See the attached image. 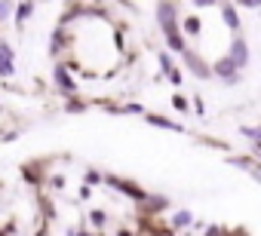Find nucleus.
<instances>
[{
	"instance_id": "1",
	"label": "nucleus",
	"mask_w": 261,
	"mask_h": 236,
	"mask_svg": "<svg viewBox=\"0 0 261 236\" xmlns=\"http://www.w3.org/2000/svg\"><path fill=\"white\" fill-rule=\"evenodd\" d=\"M157 25L160 31L166 34V46L172 52H188V43H185V34H181V22H178V7L175 4H157Z\"/></svg>"
},
{
	"instance_id": "2",
	"label": "nucleus",
	"mask_w": 261,
	"mask_h": 236,
	"mask_svg": "<svg viewBox=\"0 0 261 236\" xmlns=\"http://www.w3.org/2000/svg\"><path fill=\"white\" fill-rule=\"evenodd\" d=\"M105 184H108V187H114L117 193L129 196V199H133V202H139V205L148 199V190H145L139 181H129V178H120V175H105Z\"/></svg>"
},
{
	"instance_id": "3",
	"label": "nucleus",
	"mask_w": 261,
	"mask_h": 236,
	"mask_svg": "<svg viewBox=\"0 0 261 236\" xmlns=\"http://www.w3.org/2000/svg\"><path fill=\"white\" fill-rule=\"evenodd\" d=\"M53 83H56V92L65 95V98H74L77 95V83L71 77V71L65 68V62H56L53 65Z\"/></svg>"
},
{
	"instance_id": "4",
	"label": "nucleus",
	"mask_w": 261,
	"mask_h": 236,
	"mask_svg": "<svg viewBox=\"0 0 261 236\" xmlns=\"http://www.w3.org/2000/svg\"><path fill=\"white\" fill-rule=\"evenodd\" d=\"M212 77H218L224 86H237L240 83V71H237V65L227 55H221V58L212 62Z\"/></svg>"
},
{
	"instance_id": "5",
	"label": "nucleus",
	"mask_w": 261,
	"mask_h": 236,
	"mask_svg": "<svg viewBox=\"0 0 261 236\" xmlns=\"http://www.w3.org/2000/svg\"><path fill=\"white\" fill-rule=\"evenodd\" d=\"M181 58H185V68H188V71H191L197 80H212V65H209L206 58H200L194 49H188Z\"/></svg>"
},
{
	"instance_id": "6",
	"label": "nucleus",
	"mask_w": 261,
	"mask_h": 236,
	"mask_svg": "<svg viewBox=\"0 0 261 236\" xmlns=\"http://www.w3.org/2000/svg\"><path fill=\"white\" fill-rule=\"evenodd\" d=\"M227 58L237 65V71H243L246 65H249V43L237 34L233 40H230V49H227Z\"/></svg>"
},
{
	"instance_id": "7",
	"label": "nucleus",
	"mask_w": 261,
	"mask_h": 236,
	"mask_svg": "<svg viewBox=\"0 0 261 236\" xmlns=\"http://www.w3.org/2000/svg\"><path fill=\"white\" fill-rule=\"evenodd\" d=\"M163 209H169V196H163V193H148V199L142 202V215L145 218H154Z\"/></svg>"
},
{
	"instance_id": "8",
	"label": "nucleus",
	"mask_w": 261,
	"mask_h": 236,
	"mask_svg": "<svg viewBox=\"0 0 261 236\" xmlns=\"http://www.w3.org/2000/svg\"><path fill=\"white\" fill-rule=\"evenodd\" d=\"M145 120L151 123V126H157V129H166V132H185V126L181 123H175V120H169V116H160V113H145Z\"/></svg>"
},
{
	"instance_id": "9",
	"label": "nucleus",
	"mask_w": 261,
	"mask_h": 236,
	"mask_svg": "<svg viewBox=\"0 0 261 236\" xmlns=\"http://www.w3.org/2000/svg\"><path fill=\"white\" fill-rule=\"evenodd\" d=\"M221 19H224V25L233 31V37L240 34V13H237V7L233 4H224L221 7Z\"/></svg>"
},
{
	"instance_id": "10",
	"label": "nucleus",
	"mask_w": 261,
	"mask_h": 236,
	"mask_svg": "<svg viewBox=\"0 0 261 236\" xmlns=\"http://www.w3.org/2000/svg\"><path fill=\"white\" fill-rule=\"evenodd\" d=\"M65 43H68V34H65V28L59 25V28L53 31V37H49V55H53V58H59V55H62V49H65Z\"/></svg>"
},
{
	"instance_id": "11",
	"label": "nucleus",
	"mask_w": 261,
	"mask_h": 236,
	"mask_svg": "<svg viewBox=\"0 0 261 236\" xmlns=\"http://www.w3.org/2000/svg\"><path fill=\"white\" fill-rule=\"evenodd\" d=\"M227 163H230V166H237V169H246V172L258 169V160H255V157H243V154H230V157H227Z\"/></svg>"
},
{
	"instance_id": "12",
	"label": "nucleus",
	"mask_w": 261,
	"mask_h": 236,
	"mask_svg": "<svg viewBox=\"0 0 261 236\" xmlns=\"http://www.w3.org/2000/svg\"><path fill=\"white\" fill-rule=\"evenodd\" d=\"M194 224V212H188V209H178L175 215H172V230L178 233V230H185V227H191Z\"/></svg>"
},
{
	"instance_id": "13",
	"label": "nucleus",
	"mask_w": 261,
	"mask_h": 236,
	"mask_svg": "<svg viewBox=\"0 0 261 236\" xmlns=\"http://www.w3.org/2000/svg\"><path fill=\"white\" fill-rule=\"evenodd\" d=\"M34 10H37V7L31 4V0H28V4H16V10H13V13H16V25H25V22L34 16Z\"/></svg>"
},
{
	"instance_id": "14",
	"label": "nucleus",
	"mask_w": 261,
	"mask_h": 236,
	"mask_svg": "<svg viewBox=\"0 0 261 236\" xmlns=\"http://www.w3.org/2000/svg\"><path fill=\"white\" fill-rule=\"evenodd\" d=\"M203 31V22L197 19V16H185L181 19V34H191V37H197Z\"/></svg>"
},
{
	"instance_id": "15",
	"label": "nucleus",
	"mask_w": 261,
	"mask_h": 236,
	"mask_svg": "<svg viewBox=\"0 0 261 236\" xmlns=\"http://www.w3.org/2000/svg\"><path fill=\"white\" fill-rule=\"evenodd\" d=\"M83 110H89V101L86 98H80V95L65 98V113H83Z\"/></svg>"
},
{
	"instance_id": "16",
	"label": "nucleus",
	"mask_w": 261,
	"mask_h": 236,
	"mask_svg": "<svg viewBox=\"0 0 261 236\" xmlns=\"http://www.w3.org/2000/svg\"><path fill=\"white\" fill-rule=\"evenodd\" d=\"M157 62H160V74H163V77H169V74L175 71V62H172V55H169V52H160V55H157Z\"/></svg>"
},
{
	"instance_id": "17",
	"label": "nucleus",
	"mask_w": 261,
	"mask_h": 236,
	"mask_svg": "<svg viewBox=\"0 0 261 236\" xmlns=\"http://www.w3.org/2000/svg\"><path fill=\"white\" fill-rule=\"evenodd\" d=\"M83 184H86V187H95V184H105V175H101L98 169H86V172H83Z\"/></svg>"
},
{
	"instance_id": "18",
	"label": "nucleus",
	"mask_w": 261,
	"mask_h": 236,
	"mask_svg": "<svg viewBox=\"0 0 261 236\" xmlns=\"http://www.w3.org/2000/svg\"><path fill=\"white\" fill-rule=\"evenodd\" d=\"M89 221H92V227H95V230H101V227L108 224V215H105V209H92V212H89Z\"/></svg>"
},
{
	"instance_id": "19",
	"label": "nucleus",
	"mask_w": 261,
	"mask_h": 236,
	"mask_svg": "<svg viewBox=\"0 0 261 236\" xmlns=\"http://www.w3.org/2000/svg\"><path fill=\"white\" fill-rule=\"evenodd\" d=\"M240 135H246L249 141L261 144V126H240Z\"/></svg>"
},
{
	"instance_id": "20",
	"label": "nucleus",
	"mask_w": 261,
	"mask_h": 236,
	"mask_svg": "<svg viewBox=\"0 0 261 236\" xmlns=\"http://www.w3.org/2000/svg\"><path fill=\"white\" fill-rule=\"evenodd\" d=\"M0 62H16V49L7 40H0Z\"/></svg>"
},
{
	"instance_id": "21",
	"label": "nucleus",
	"mask_w": 261,
	"mask_h": 236,
	"mask_svg": "<svg viewBox=\"0 0 261 236\" xmlns=\"http://www.w3.org/2000/svg\"><path fill=\"white\" fill-rule=\"evenodd\" d=\"M172 107L181 110V113H188V110H191V101H188L185 95H172Z\"/></svg>"
},
{
	"instance_id": "22",
	"label": "nucleus",
	"mask_w": 261,
	"mask_h": 236,
	"mask_svg": "<svg viewBox=\"0 0 261 236\" xmlns=\"http://www.w3.org/2000/svg\"><path fill=\"white\" fill-rule=\"evenodd\" d=\"M49 187H53V190H65V187H68L65 175H53V178H49Z\"/></svg>"
},
{
	"instance_id": "23",
	"label": "nucleus",
	"mask_w": 261,
	"mask_h": 236,
	"mask_svg": "<svg viewBox=\"0 0 261 236\" xmlns=\"http://www.w3.org/2000/svg\"><path fill=\"white\" fill-rule=\"evenodd\" d=\"M191 104H194V113H197V116H206V104H203V98H200V95H194V101H191Z\"/></svg>"
},
{
	"instance_id": "24",
	"label": "nucleus",
	"mask_w": 261,
	"mask_h": 236,
	"mask_svg": "<svg viewBox=\"0 0 261 236\" xmlns=\"http://www.w3.org/2000/svg\"><path fill=\"white\" fill-rule=\"evenodd\" d=\"M123 113H142V116H145L148 110H145V104H126V107H123Z\"/></svg>"
},
{
	"instance_id": "25",
	"label": "nucleus",
	"mask_w": 261,
	"mask_h": 236,
	"mask_svg": "<svg viewBox=\"0 0 261 236\" xmlns=\"http://www.w3.org/2000/svg\"><path fill=\"white\" fill-rule=\"evenodd\" d=\"M166 80H169V83H172V86H181V71H178V68H175V71H172V74H169V77H166Z\"/></svg>"
},
{
	"instance_id": "26",
	"label": "nucleus",
	"mask_w": 261,
	"mask_h": 236,
	"mask_svg": "<svg viewBox=\"0 0 261 236\" xmlns=\"http://www.w3.org/2000/svg\"><path fill=\"white\" fill-rule=\"evenodd\" d=\"M13 10H16L13 4H0V22H4V19H7V16L13 13Z\"/></svg>"
},
{
	"instance_id": "27",
	"label": "nucleus",
	"mask_w": 261,
	"mask_h": 236,
	"mask_svg": "<svg viewBox=\"0 0 261 236\" xmlns=\"http://www.w3.org/2000/svg\"><path fill=\"white\" fill-rule=\"evenodd\" d=\"M206 236H224V230L218 224H212V227H206Z\"/></svg>"
},
{
	"instance_id": "28",
	"label": "nucleus",
	"mask_w": 261,
	"mask_h": 236,
	"mask_svg": "<svg viewBox=\"0 0 261 236\" xmlns=\"http://www.w3.org/2000/svg\"><path fill=\"white\" fill-rule=\"evenodd\" d=\"M240 7H246V10H261V4H258V0H243Z\"/></svg>"
},
{
	"instance_id": "29",
	"label": "nucleus",
	"mask_w": 261,
	"mask_h": 236,
	"mask_svg": "<svg viewBox=\"0 0 261 236\" xmlns=\"http://www.w3.org/2000/svg\"><path fill=\"white\" fill-rule=\"evenodd\" d=\"M68 236H89V230H68Z\"/></svg>"
},
{
	"instance_id": "30",
	"label": "nucleus",
	"mask_w": 261,
	"mask_h": 236,
	"mask_svg": "<svg viewBox=\"0 0 261 236\" xmlns=\"http://www.w3.org/2000/svg\"><path fill=\"white\" fill-rule=\"evenodd\" d=\"M227 236H249V233H246V230H243V227H240V230H230V233H227Z\"/></svg>"
},
{
	"instance_id": "31",
	"label": "nucleus",
	"mask_w": 261,
	"mask_h": 236,
	"mask_svg": "<svg viewBox=\"0 0 261 236\" xmlns=\"http://www.w3.org/2000/svg\"><path fill=\"white\" fill-rule=\"evenodd\" d=\"M114 236H136V233H133V230H117Z\"/></svg>"
},
{
	"instance_id": "32",
	"label": "nucleus",
	"mask_w": 261,
	"mask_h": 236,
	"mask_svg": "<svg viewBox=\"0 0 261 236\" xmlns=\"http://www.w3.org/2000/svg\"><path fill=\"white\" fill-rule=\"evenodd\" d=\"M255 160L261 163V144H255Z\"/></svg>"
},
{
	"instance_id": "33",
	"label": "nucleus",
	"mask_w": 261,
	"mask_h": 236,
	"mask_svg": "<svg viewBox=\"0 0 261 236\" xmlns=\"http://www.w3.org/2000/svg\"><path fill=\"white\" fill-rule=\"evenodd\" d=\"M0 236H4V233H0Z\"/></svg>"
}]
</instances>
